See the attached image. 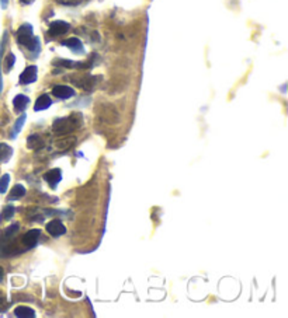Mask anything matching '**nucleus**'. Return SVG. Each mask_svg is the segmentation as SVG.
I'll return each mask as SVG.
<instances>
[{
  "label": "nucleus",
  "instance_id": "nucleus-4",
  "mask_svg": "<svg viewBox=\"0 0 288 318\" xmlns=\"http://www.w3.org/2000/svg\"><path fill=\"white\" fill-rule=\"evenodd\" d=\"M99 116L103 122H107V124H115L118 120V114L115 111V108L113 106H108V104L100 106Z\"/></svg>",
  "mask_w": 288,
  "mask_h": 318
},
{
  "label": "nucleus",
  "instance_id": "nucleus-6",
  "mask_svg": "<svg viewBox=\"0 0 288 318\" xmlns=\"http://www.w3.org/2000/svg\"><path fill=\"white\" fill-rule=\"evenodd\" d=\"M69 28H71V26L66 22H54L51 24L48 34H50L51 36H64V34H66V32L69 31Z\"/></svg>",
  "mask_w": 288,
  "mask_h": 318
},
{
  "label": "nucleus",
  "instance_id": "nucleus-8",
  "mask_svg": "<svg viewBox=\"0 0 288 318\" xmlns=\"http://www.w3.org/2000/svg\"><path fill=\"white\" fill-rule=\"evenodd\" d=\"M52 94H54L57 98L68 100L75 96V90L71 88V87H68V86H55V87L52 88Z\"/></svg>",
  "mask_w": 288,
  "mask_h": 318
},
{
  "label": "nucleus",
  "instance_id": "nucleus-20",
  "mask_svg": "<svg viewBox=\"0 0 288 318\" xmlns=\"http://www.w3.org/2000/svg\"><path fill=\"white\" fill-rule=\"evenodd\" d=\"M6 40H8V32L5 34L3 40H2V44H0V96H2V92H3V80H2V55H3V50H5Z\"/></svg>",
  "mask_w": 288,
  "mask_h": 318
},
{
  "label": "nucleus",
  "instance_id": "nucleus-28",
  "mask_svg": "<svg viewBox=\"0 0 288 318\" xmlns=\"http://www.w3.org/2000/svg\"><path fill=\"white\" fill-rule=\"evenodd\" d=\"M34 0H22V3H24V4H31Z\"/></svg>",
  "mask_w": 288,
  "mask_h": 318
},
{
  "label": "nucleus",
  "instance_id": "nucleus-16",
  "mask_svg": "<svg viewBox=\"0 0 288 318\" xmlns=\"http://www.w3.org/2000/svg\"><path fill=\"white\" fill-rule=\"evenodd\" d=\"M15 316L16 317H24V318L36 317V311L33 310V308H30V307H26V306H19V307L15 310Z\"/></svg>",
  "mask_w": 288,
  "mask_h": 318
},
{
  "label": "nucleus",
  "instance_id": "nucleus-17",
  "mask_svg": "<svg viewBox=\"0 0 288 318\" xmlns=\"http://www.w3.org/2000/svg\"><path fill=\"white\" fill-rule=\"evenodd\" d=\"M26 195V188L23 185H16L15 188L12 190L10 195H9V199L10 200H17V199L23 198Z\"/></svg>",
  "mask_w": 288,
  "mask_h": 318
},
{
  "label": "nucleus",
  "instance_id": "nucleus-12",
  "mask_svg": "<svg viewBox=\"0 0 288 318\" xmlns=\"http://www.w3.org/2000/svg\"><path fill=\"white\" fill-rule=\"evenodd\" d=\"M29 102L30 98L27 96H24V94H19V96H16L15 100H13V106H15L17 112H19V111H24L26 106H29Z\"/></svg>",
  "mask_w": 288,
  "mask_h": 318
},
{
  "label": "nucleus",
  "instance_id": "nucleus-11",
  "mask_svg": "<svg viewBox=\"0 0 288 318\" xmlns=\"http://www.w3.org/2000/svg\"><path fill=\"white\" fill-rule=\"evenodd\" d=\"M44 178H45V181H47L52 188H55V186L61 182V180H62V172H61L59 168H54V170L48 171V172L44 176Z\"/></svg>",
  "mask_w": 288,
  "mask_h": 318
},
{
  "label": "nucleus",
  "instance_id": "nucleus-21",
  "mask_svg": "<svg viewBox=\"0 0 288 318\" xmlns=\"http://www.w3.org/2000/svg\"><path fill=\"white\" fill-rule=\"evenodd\" d=\"M15 212H16L15 206H12V205L6 206V208H5V210H3V213H2V216H0V220L12 219V218H13V214H15Z\"/></svg>",
  "mask_w": 288,
  "mask_h": 318
},
{
  "label": "nucleus",
  "instance_id": "nucleus-1",
  "mask_svg": "<svg viewBox=\"0 0 288 318\" xmlns=\"http://www.w3.org/2000/svg\"><path fill=\"white\" fill-rule=\"evenodd\" d=\"M82 126V115L78 112L71 114L69 116L66 118H61V120H57L52 125V130L54 134H58V136H62V134H68L79 129Z\"/></svg>",
  "mask_w": 288,
  "mask_h": 318
},
{
  "label": "nucleus",
  "instance_id": "nucleus-13",
  "mask_svg": "<svg viewBox=\"0 0 288 318\" xmlns=\"http://www.w3.org/2000/svg\"><path fill=\"white\" fill-rule=\"evenodd\" d=\"M27 148L31 150H38V148H44V139L38 134H31L27 139Z\"/></svg>",
  "mask_w": 288,
  "mask_h": 318
},
{
  "label": "nucleus",
  "instance_id": "nucleus-26",
  "mask_svg": "<svg viewBox=\"0 0 288 318\" xmlns=\"http://www.w3.org/2000/svg\"><path fill=\"white\" fill-rule=\"evenodd\" d=\"M0 3H2V8H8L9 0H0Z\"/></svg>",
  "mask_w": 288,
  "mask_h": 318
},
{
  "label": "nucleus",
  "instance_id": "nucleus-15",
  "mask_svg": "<svg viewBox=\"0 0 288 318\" xmlns=\"http://www.w3.org/2000/svg\"><path fill=\"white\" fill-rule=\"evenodd\" d=\"M13 154V148L6 143H0V163H8Z\"/></svg>",
  "mask_w": 288,
  "mask_h": 318
},
{
  "label": "nucleus",
  "instance_id": "nucleus-10",
  "mask_svg": "<svg viewBox=\"0 0 288 318\" xmlns=\"http://www.w3.org/2000/svg\"><path fill=\"white\" fill-rule=\"evenodd\" d=\"M62 45L66 46V48H69V50H72V52H75V54H83V50H85L82 41H80L79 38H75V36L68 38L65 41H62Z\"/></svg>",
  "mask_w": 288,
  "mask_h": 318
},
{
  "label": "nucleus",
  "instance_id": "nucleus-9",
  "mask_svg": "<svg viewBox=\"0 0 288 318\" xmlns=\"http://www.w3.org/2000/svg\"><path fill=\"white\" fill-rule=\"evenodd\" d=\"M37 66H29L26 68V70L20 74V83L22 84H30L34 83L37 80Z\"/></svg>",
  "mask_w": 288,
  "mask_h": 318
},
{
  "label": "nucleus",
  "instance_id": "nucleus-3",
  "mask_svg": "<svg viewBox=\"0 0 288 318\" xmlns=\"http://www.w3.org/2000/svg\"><path fill=\"white\" fill-rule=\"evenodd\" d=\"M101 78H97V76H83V78H72L73 84L78 86L80 88L86 90V92H92L96 84L100 82Z\"/></svg>",
  "mask_w": 288,
  "mask_h": 318
},
{
  "label": "nucleus",
  "instance_id": "nucleus-22",
  "mask_svg": "<svg viewBox=\"0 0 288 318\" xmlns=\"http://www.w3.org/2000/svg\"><path fill=\"white\" fill-rule=\"evenodd\" d=\"M19 230H20V226L17 224V223H15V224H12L10 227H8L5 232H3V234L6 236V237H10V238H13L16 236V233H19Z\"/></svg>",
  "mask_w": 288,
  "mask_h": 318
},
{
  "label": "nucleus",
  "instance_id": "nucleus-18",
  "mask_svg": "<svg viewBox=\"0 0 288 318\" xmlns=\"http://www.w3.org/2000/svg\"><path fill=\"white\" fill-rule=\"evenodd\" d=\"M26 120H27V116H26V115L23 114L22 116H20L19 120H16L15 126H13V134H12V138H16V136H17V134H20L22 128L24 126V122H26Z\"/></svg>",
  "mask_w": 288,
  "mask_h": 318
},
{
  "label": "nucleus",
  "instance_id": "nucleus-25",
  "mask_svg": "<svg viewBox=\"0 0 288 318\" xmlns=\"http://www.w3.org/2000/svg\"><path fill=\"white\" fill-rule=\"evenodd\" d=\"M83 2H86V0H58V3L65 4V6H78Z\"/></svg>",
  "mask_w": 288,
  "mask_h": 318
},
{
  "label": "nucleus",
  "instance_id": "nucleus-5",
  "mask_svg": "<svg viewBox=\"0 0 288 318\" xmlns=\"http://www.w3.org/2000/svg\"><path fill=\"white\" fill-rule=\"evenodd\" d=\"M40 236H41V232L38 228H34V230H30L27 233L23 236L22 242L23 246H26V248H33L36 247L37 242L40 240Z\"/></svg>",
  "mask_w": 288,
  "mask_h": 318
},
{
  "label": "nucleus",
  "instance_id": "nucleus-23",
  "mask_svg": "<svg viewBox=\"0 0 288 318\" xmlns=\"http://www.w3.org/2000/svg\"><path fill=\"white\" fill-rule=\"evenodd\" d=\"M75 142H76V138L71 136V138L64 139V140H58L57 146L61 148H71V146H72V143H75Z\"/></svg>",
  "mask_w": 288,
  "mask_h": 318
},
{
  "label": "nucleus",
  "instance_id": "nucleus-24",
  "mask_svg": "<svg viewBox=\"0 0 288 318\" xmlns=\"http://www.w3.org/2000/svg\"><path fill=\"white\" fill-rule=\"evenodd\" d=\"M9 182H10V176L9 174H5L3 177L0 178V194H6Z\"/></svg>",
  "mask_w": 288,
  "mask_h": 318
},
{
  "label": "nucleus",
  "instance_id": "nucleus-2",
  "mask_svg": "<svg viewBox=\"0 0 288 318\" xmlns=\"http://www.w3.org/2000/svg\"><path fill=\"white\" fill-rule=\"evenodd\" d=\"M16 38H17V42L20 45H24L27 46L31 52H34L36 55L40 54L41 50V45H40V40L34 36L33 34V26L31 24H23L20 28L17 30V34H16Z\"/></svg>",
  "mask_w": 288,
  "mask_h": 318
},
{
  "label": "nucleus",
  "instance_id": "nucleus-7",
  "mask_svg": "<svg viewBox=\"0 0 288 318\" xmlns=\"http://www.w3.org/2000/svg\"><path fill=\"white\" fill-rule=\"evenodd\" d=\"M47 232L52 236V237H59L66 233V227L61 220H52L47 224Z\"/></svg>",
  "mask_w": 288,
  "mask_h": 318
},
{
  "label": "nucleus",
  "instance_id": "nucleus-27",
  "mask_svg": "<svg viewBox=\"0 0 288 318\" xmlns=\"http://www.w3.org/2000/svg\"><path fill=\"white\" fill-rule=\"evenodd\" d=\"M3 276H5V270H3V268L0 266V282L3 280Z\"/></svg>",
  "mask_w": 288,
  "mask_h": 318
},
{
  "label": "nucleus",
  "instance_id": "nucleus-19",
  "mask_svg": "<svg viewBox=\"0 0 288 318\" xmlns=\"http://www.w3.org/2000/svg\"><path fill=\"white\" fill-rule=\"evenodd\" d=\"M15 62H16V56L13 54H9L8 56L5 58V60H3V68H5V72H10L13 69V66H15Z\"/></svg>",
  "mask_w": 288,
  "mask_h": 318
},
{
  "label": "nucleus",
  "instance_id": "nucleus-14",
  "mask_svg": "<svg viewBox=\"0 0 288 318\" xmlns=\"http://www.w3.org/2000/svg\"><path fill=\"white\" fill-rule=\"evenodd\" d=\"M51 104H52V100L50 98V96L44 94V96H40V97L37 98L34 110H36V111H44V110H47Z\"/></svg>",
  "mask_w": 288,
  "mask_h": 318
}]
</instances>
